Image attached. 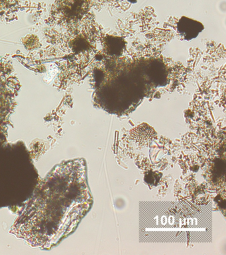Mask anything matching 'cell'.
Listing matches in <instances>:
<instances>
[{
  "instance_id": "1",
  "label": "cell",
  "mask_w": 226,
  "mask_h": 255,
  "mask_svg": "<svg viewBox=\"0 0 226 255\" xmlns=\"http://www.w3.org/2000/svg\"><path fill=\"white\" fill-rule=\"evenodd\" d=\"M91 203L84 161H63L37 183L10 232L31 247L49 250L76 229Z\"/></svg>"
},
{
  "instance_id": "2",
  "label": "cell",
  "mask_w": 226,
  "mask_h": 255,
  "mask_svg": "<svg viewBox=\"0 0 226 255\" xmlns=\"http://www.w3.org/2000/svg\"><path fill=\"white\" fill-rule=\"evenodd\" d=\"M37 172L26 149L0 143V207L25 203L36 187Z\"/></svg>"
},
{
  "instance_id": "3",
  "label": "cell",
  "mask_w": 226,
  "mask_h": 255,
  "mask_svg": "<svg viewBox=\"0 0 226 255\" xmlns=\"http://www.w3.org/2000/svg\"><path fill=\"white\" fill-rule=\"evenodd\" d=\"M204 25L199 21L182 16L177 24V31L184 39L190 41L203 31Z\"/></svg>"
},
{
  "instance_id": "4",
  "label": "cell",
  "mask_w": 226,
  "mask_h": 255,
  "mask_svg": "<svg viewBox=\"0 0 226 255\" xmlns=\"http://www.w3.org/2000/svg\"><path fill=\"white\" fill-rule=\"evenodd\" d=\"M106 47L108 49V54L110 55H120L124 48V42L120 38L108 37L106 42Z\"/></svg>"
},
{
  "instance_id": "5",
  "label": "cell",
  "mask_w": 226,
  "mask_h": 255,
  "mask_svg": "<svg viewBox=\"0 0 226 255\" xmlns=\"http://www.w3.org/2000/svg\"><path fill=\"white\" fill-rule=\"evenodd\" d=\"M158 172H150L146 175V177H145V180H146V182H148L149 184H150L151 181L152 180V185H156V183H158V180H159L160 177H158Z\"/></svg>"
}]
</instances>
